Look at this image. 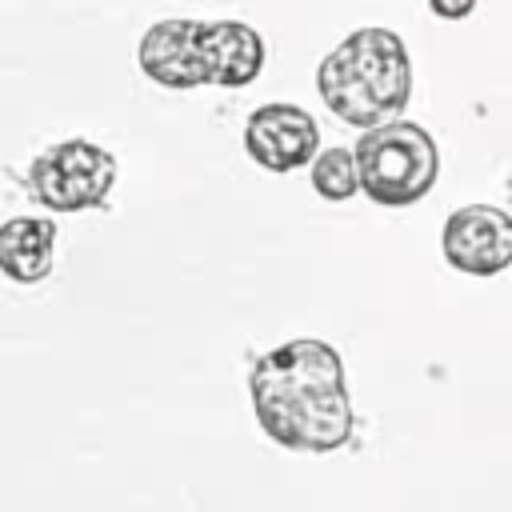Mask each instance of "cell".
Instances as JSON below:
<instances>
[{
    "instance_id": "1",
    "label": "cell",
    "mask_w": 512,
    "mask_h": 512,
    "mask_svg": "<svg viewBox=\"0 0 512 512\" xmlns=\"http://www.w3.org/2000/svg\"><path fill=\"white\" fill-rule=\"evenodd\" d=\"M256 424L292 452H336L356 432L344 360L328 340H288L248 372Z\"/></svg>"
},
{
    "instance_id": "2",
    "label": "cell",
    "mask_w": 512,
    "mask_h": 512,
    "mask_svg": "<svg viewBox=\"0 0 512 512\" xmlns=\"http://www.w3.org/2000/svg\"><path fill=\"white\" fill-rule=\"evenodd\" d=\"M320 100L352 128H376L404 112L412 60L392 28H356L316 68Z\"/></svg>"
},
{
    "instance_id": "3",
    "label": "cell",
    "mask_w": 512,
    "mask_h": 512,
    "mask_svg": "<svg viewBox=\"0 0 512 512\" xmlns=\"http://www.w3.org/2000/svg\"><path fill=\"white\" fill-rule=\"evenodd\" d=\"M352 156L360 172V192L392 208L424 200L440 176L436 140L412 120H384L368 128L356 140Z\"/></svg>"
},
{
    "instance_id": "4",
    "label": "cell",
    "mask_w": 512,
    "mask_h": 512,
    "mask_svg": "<svg viewBox=\"0 0 512 512\" xmlns=\"http://www.w3.org/2000/svg\"><path fill=\"white\" fill-rule=\"evenodd\" d=\"M116 184V156L92 140H64L40 152L28 172L24 188L48 212H84L100 208Z\"/></svg>"
},
{
    "instance_id": "5",
    "label": "cell",
    "mask_w": 512,
    "mask_h": 512,
    "mask_svg": "<svg viewBox=\"0 0 512 512\" xmlns=\"http://www.w3.org/2000/svg\"><path fill=\"white\" fill-rule=\"evenodd\" d=\"M444 260L468 276H496L512 264V216L492 204H464L440 236Z\"/></svg>"
},
{
    "instance_id": "6",
    "label": "cell",
    "mask_w": 512,
    "mask_h": 512,
    "mask_svg": "<svg viewBox=\"0 0 512 512\" xmlns=\"http://www.w3.org/2000/svg\"><path fill=\"white\" fill-rule=\"evenodd\" d=\"M244 148L248 156L268 172H292L316 160L320 128L312 112L296 104H264L244 124Z\"/></svg>"
},
{
    "instance_id": "7",
    "label": "cell",
    "mask_w": 512,
    "mask_h": 512,
    "mask_svg": "<svg viewBox=\"0 0 512 512\" xmlns=\"http://www.w3.org/2000/svg\"><path fill=\"white\" fill-rule=\"evenodd\" d=\"M204 20H156L136 48L140 72L164 88H200L208 84L204 68V44H200Z\"/></svg>"
},
{
    "instance_id": "8",
    "label": "cell",
    "mask_w": 512,
    "mask_h": 512,
    "mask_svg": "<svg viewBox=\"0 0 512 512\" xmlns=\"http://www.w3.org/2000/svg\"><path fill=\"white\" fill-rule=\"evenodd\" d=\"M208 84L244 88L264 72V40L244 20H212L200 32Z\"/></svg>"
},
{
    "instance_id": "9",
    "label": "cell",
    "mask_w": 512,
    "mask_h": 512,
    "mask_svg": "<svg viewBox=\"0 0 512 512\" xmlns=\"http://www.w3.org/2000/svg\"><path fill=\"white\" fill-rule=\"evenodd\" d=\"M56 224L40 216H12L0 224V272L16 284H40L52 272Z\"/></svg>"
},
{
    "instance_id": "10",
    "label": "cell",
    "mask_w": 512,
    "mask_h": 512,
    "mask_svg": "<svg viewBox=\"0 0 512 512\" xmlns=\"http://www.w3.org/2000/svg\"><path fill=\"white\" fill-rule=\"evenodd\" d=\"M312 188L324 200H348L352 192H360V172H356V156L348 148H324L312 160Z\"/></svg>"
},
{
    "instance_id": "11",
    "label": "cell",
    "mask_w": 512,
    "mask_h": 512,
    "mask_svg": "<svg viewBox=\"0 0 512 512\" xmlns=\"http://www.w3.org/2000/svg\"><path fill=\"white\" fill-rule=\"evenodd\" d=\"M428 8H432L440 20H464V16L476 8V0H428Z\"/></svg>"
}]
</instances>
